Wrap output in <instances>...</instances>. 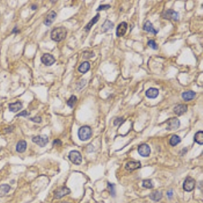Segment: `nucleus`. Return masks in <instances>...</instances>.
<instances>
[{
	"label": "nucleus",
	"mask_w": 203,
	"mask_h": 203,
	"mask_svg": "<svg viewBox=\"0 0 203 203\" xmlns=\"http://www.w3.org/2000/svg\"><path fill=\"white\" fill-rule=\"evenodd\" d=\"M67 29L64 26H59L54 29L51 33V38L55 41H61L67 37Z\"/></svg>",
	"instance_id": "obj_1"
},
{
	"label": "nucleus",
	"mask_w": 203,
	"mask_h": 203,
	"mask_svg": "<svg viewBox=\"0 0 203 203\" xmlns=\"http://www.w3.org/2000/svg\"><path fill=\"white\" fill-rule=\"evenodd\" d=\"M92 135V129L89 126L81 127L78 131V137L81 141H87L90 140Z\"/></svg>",
	"instance_id": "obj_2"
},
{
	"label": "nucleus",
	"mask_w": 203,
	"mask_h": 203,
	"mask_svg": "<svg viewBox=\"0 0 203 203\" xmlns=\"http://www.w3.org/2000/svg\"><path fill=\"white\" fill-rule=\"evenodd\" d=\"M69 158L73 164L76 165H79L82 162V156L77 150H72L69 152Z\"/></svg>",
	"instance_id": "obj_3"
},
{
	"label": "nucleus",
	"mask_w": 203,
	"mask_h": 203,
	"mask_svg": "<svg viewBox=\"0 0 203 203\" xmlns=\"http://www.w3.org/2000/svg\"><path fill=\"white\" fill-rule=\"evenodd\" d=\"M71 189H69V187H65V186L60 187L54 191V196L55 198L59 199V198H62L64 196H67L68 194H71Z\"/></svg>",
	"instance_id": "obj_4"
},
{
	"label": "nucleus",
	"mask_w": 203,
	"mask_h": 203,
	"mask_svg": "<svg viewBox=\"0 0 203 203\" xmlns=\"http://www.w3.org/2000/svg\"><path fill=\"white\" fill-rule=\"evenodd\" d=\"M32 141L33 142L35 143L37 145H38L40 147H45L49 142V138H48V135H40L34 137L32 139Z\"/></svg>",
	"instance_id": "obj_5"
},
{
	"label": "nucleus",
	"mask_w": 203,
	"mask_h": 203,
	"mask_svg": "<svg viewBox=\"0 0 203 203\" xmlns=\"http://www.w3.org/2000/svg\"><path fill=\"white\" fill-rule=\"evenodd\" d=\"M162 17L167 20H178L179 18V13L175 12L173 10L169 9L165 11L162 14Z\"/></svg>",
	"instance_id": "obj_6"
},
{
	"label": "nucleus",
	"mask_w": 203,
	"mask_h": 203,
	"mask_svg": "<svg viewBox=\"0 0 203 203\" xmlns=\"http://www.w3.org/2000/svg\"><path fill=\"white\" fill-rule=\"evenodd\" d=\"M179 125H180V121L177 118H171L167 121V126L166 129L168 131L175 130L179 128Z\"/></svg>",
	"instance_id": "obj_7"
},
{
	"label": "nucleus",
	"mask_w": 203,
	"mask_h": 203,
	"mask_svg": "<svg viewBox=\"0 0 203 203\" xmlns=\"http://www.w3.org/2000/svg\"><path fill=\"white\" fill-rule=\"evenodd\" d=\"M195 180L192 177H188L185 179L183 184V188L186 192H191L195 187Z\"/></svg>",
	"instance_id": "obj_8"
},
{
	"label": "nucleus",
	"mask_w": 203,
	"mask_h": 203,
	"mask_svg": "<svg viewBox=\"0 0 203 203\" xmlns=\"http://www.w3.org/2000/svg\"><path fill=\"white\" fill-rule=\"evenodd\" d=\"M138 151L140 156H143V157H148V156H150L151 150H150V146L148 144H143L139 146Z\"/></svg>",
	"instance_id": "obj_9"
},
{
	"label": "nucleus",
	"mask_w": 203,
	"mask_h": 203,
	"mask_svg": "<svg viewBox=\"0 0 203 203\" xmlns=\"http://www.w3.org/2000/svg\"><path fill=\"white\" fill-rule=\"evenodd\" d=\"M41 60L42 63L46 66H52L56 62L54 57L52 54H44L42 56V57L41 58Z\"/></svg>",
	"instance_id": "obj_10"
},
{
	"label": "nucleus",
	"mask_w": 203,
	"mask_h": 203,
	"mask_svg": "<svg viewBox=\"0 0 203 203\" xmlns=\"http://www.w3.org/2000/svg\"><path fill=\"white\" fill-rule=\"evenodd\" d=\"M127 30V23L125 22H122L118 25L117 30H116V35L117 37H123L126 33Z\"/></svg>",
	"instance_id": "obj_11"
},
{
	"label": "nucleus",
	"mask_w": 203,
	"mask_h": 203,
	"mask_svg": "<svg viewBox=\"0 0 203 203\" xmlns=\"http://www.w3.org/2000/svg\"><path fill=\"white\" fill-rule=\"evenodd\" d=\"M141 167H142V165L140 161H129L125 165V169L129 171H133L135 169H140Z\"/></svg>",
	"instance_id": "obj_12"
},
{
	"label": "nucleus",
	"mask_w": 203,
	"mask_h": 203,
	"mask_svg": "<svg viewBox=\"0 0 203 203\" xmlns=\"http://www.w3.org/2000/svg\"><path fill=\"white\" fill-rule=\"evenodd\" d=\"M56 13L54 11H51L47 15V16L45 17V20L43 21L44 24H45L46 26H50L52 23L54 22L56 18Z\"/></svg>",
	"instance_id": "obj_13"
},
{
	"label": "nucleus",
	"mask_w": 203,
	"mask_h": 203,
	"mask_svg": "<svg viewBox=\"0 0 203 203\" xmlns=\"http://www.w3.org/2000/svg\"><path fill=\"white\" fill-rule=\"evenodd\" d=\"M174 113L178 116H181L185 113L187 111V106L185 104H179L177 105L173 109Z\"/></svg>",
	"instance_id": "obj_14"
},
{
	"label": "nucleus",
	"mask_w": 203,
	"mask_h": 203,
	"mask_svg": "<svg viewBox=\"0 0 203 203\" xmlns=\"http://www.w3.org/2000/svg\"><path fill=\"white\" fill-rule=\"evenodd\" d=\"M158 90L156 88H149L146 92V96L147 98H150V99H154V98H157L158 96Z\"/></svg>",
	"instance_id": "obj_15"
},
{
	"label": "nucleus",
	"mask_w": 203,
	"mask_h": 203,
	"mask_svg": "<svg viewBox=\"0 0 203 203\" xmlns=\"http://www.w3.org/2000/svg\"><path fill=\"white\" fill-rule=\"evenodd\" d=\"M143 29H144V30L146 31L151 33H153L154 35L157 34L158 32V30H156L154 28L153 24H152V23L148 20L146 21V23H145L144 25V27H143Z\"/></svg>",
	"instance_id": "obj_16"
},
{
	"label": "nucleus",
	"mask_w": 203,
	"mask_h": 203,
	"mask_svg": "<svg viewBox=\"0 0 203 203\" xmlns=\"http://www.w3.org/2000/svg\"><path fill=\"white\" fill-rule=\"evenodd\" d=\"M22 102H20V101H18L16 102H14V103H11L9 104V109L11 112H13V113H16V112H18V111L22 109Z\"/></svg>",
	"instance_id": "obj_17"
},
{
	"label": "nucleus",
	"mask_w": 203,
	"mask_h": 203,
	"mask_svg": "<svg viewBox=\"0 0 203 203\" xmlns=\"http://www.w3.org/2000/svg\"><path fill=\"white\" fill-rule=\"evenodd\" d=\"M196 96V93L194 91L189 90L187 92H185L182 94V98L185 101H190L194 99Z\"/></svg>",
	"instance_id": "obj_18"
},
{
	"label": "nucleus",
	"mask_w": 203,
	"mask_h": 203,
	"mask_svg": "<svg viewBox=\"0 0 203 203\" xmlns=\"http://www.w3.org/2000/svg\"><path fill=\"white\" fill-rule=\"evenodd\" d=\"M26 146L27 144L24 140L19 141L16 147V151L19 152V153H22V152H24L26 150Z\"/></svg>",
	"instance_id": "obj_19"
},
{
	"label": "nucleus",
	"mask_w": 203,
	"mask_h": 203,
	"mask_svg": "<svg viewBox=\"0 0 203 203\" xmlns=\"http://www.w3.org/2000/svg\"><path fill=\"white\" fill-rule=\"evenodd\" d=\"M100 18V14H97L95 16L94 18H93L92 20H91L88 24L86 25V26L85 27V30L86 31H89L91 29V28L94 26V24H96V22H98V20H99Z\"/></svg>",
	"instance_id": "obj_20"
},
{
	"label": "nucleus",
	"mask_w": 203,
	"mask_h": 203,
	"mask_svg": "<svg viewBox=\"0 0 203 203\" xmlns=\"http://www.w3.org/2000/svg\"><path fill=\"white\" fill-rule=\"evenodd\" d=\"M90 69V64L88 62H84L79 66L78 71L81 73H86Z\"/></svg>",
	"instance_id": "obj_21"
},
{
	"label": "nucleus",
	"mask_w": 203,
	"mask_h": 203,
	"mask_svg": "<svg viewBox=\"0 0 203 203\" xmlns=\"http://www.w3.org/2000/svg\"><path fill=\"white\" fill-rule=\"evenodd\" d=\"M113 27H114V23L113 22H111V20H106L105 22H104V24L102 25V31L105 33L106 31H108V30L113 29Z\"/></svg>",
	"instance_id": "obj_22"
},
{
	"label": "nucleus",
	"mask_w": 203,
	"mask_h": 203,
	"mask_svg": "<svg viewBox=\"0 0 203 203\" xmlns=\"http://www.w3.org/2000/svg\"><path fill=\"white\" fill-rule=\"evenodd\" d=\"M162 192H159V191H154V192H152L151 194H150V199L154 201H156V202L159 201L160 199L162 198Z\"/></svg>",
	"instance_id": "obj_23"
},
{
	"label": "nucleus",
	"mask_w": 203,
	"mask_h": 203,
	"mask_svg": "<svg viewBox=\"0 0 203 203\" xmlns=\"http://www.w3.org/2000/svg\"><path fill=\"white\" fill-rule=\"evenodd\" d=\"M194 141L199 145L203 144V132L202 131H199L194 135Z\"/></svg>",
	"instance_id": "obj_24"
},
{
	"label": "nucleus",
	"mask_w": 203,
	"mask_h": 203,
	"mask_svg": "<svg viewBox=\"0 0 203 203\" xmlns=\"http://www.w3.org/2000/svg\"><path fill=\"white\" fill-rule=\"evenodd\" d=\"M180 142H181V138H179L178 135H172L171 139H170L169 144H171L172 146H177L179 143H180Z\"/></svg>",
	"instance_id": "obj_25"
},
{
	"label": "nucleus",
	"mask_w": 203,
	"mask_h": 203,
	"mask_svg": "<svg viewBox=\"0 0 203 203\" xmlns=\"http://www.w3.org/2000/svg\"><path fill=\"white\" fill-rule=\"evenodd\" d=\"M11 187L7 184L0 185V196H4L10 190Z\"/></svg>",
	"instance_id": "obj_26"
},
{
	"label": "nucleus",
	"mask_w": 203,
	"mask_h": 203,
	"mask_svg": "<svg viewBox=\"0 0 203 203\" xmlns=\"http://www.w3.org/2000/svg\"><path fill=\"white\" fill-rule=\"evenodd\" d=\"M77 98L76 96H74V95H73V96H71L70 98H69V100H68V102H67L68 106H69L70 108H73V107H74L75 103L77 102Z\"/></svg>",
	"instance_id": "obj_27"
},
{
	"label": "nucleus",
	"mask_w": 203,
	"mask_h": 203,
	"mask_svg": "<svg viewBox=\"0 0 203 203\" xmlns=\"http://www.w3.org/2000/svg\"><path fill=\"white\" fill-rule=\"evenodd\" d=\"M142 186L147 189H151L153 187V184L152 183V180L150 179H146V180L143 181Z\"/></svg>",
	"instance_id": "obj_28"
},
{
	"label": "nucleus",
	"mask_w": 203,
	"mask_h": 203,
	"mask_svg": "<svg viewBox=\"0 0 203 203\" xmlns=\"http://www.w3.org/2000/svg\"><path fill=\"white\" fill-rule=\"evenodd\" d=\"M148 46H150V48H151L153 50H157L158 49V45L156 44L154 40H149L148 42Z\"/></svg>",
	"instance_id": "obj_29"
},
{
	"label": "nucleus",
	"mask_w": 203,
	"mask_h": 203,
	"mask_svg": "<svg viewBox=\"0 0 203 203\" xmlns=\"http://www.w3.org/2000/svg\"><path fill=\"white\" fill-rule=\"evenodd\" d=\"M108 187L109 189H111V194L112 196H115V185L112 184L111 183H108Z\"/></svg>",
	"instance_id": "obj_30"
},
{
	"label": "nucleus",
	"mask_w": 203,
	"mask_h": 203,
	"mask_svg": "<svg viewBox=\"0 0 203 203\" xmlns=\"http://www.w3.org/2000/svg\"><path fill=\"white\" fill-rule=\"evenodd\" d=\"M111 7L110 5H100L99 7H98V9H96V11L99 12L102 10H106L109 9Z\"/></svg>",
	"instance_id": "obj_31"
},
{
	"label": "nucleus",
	"mask_w": 203,
	"mask_h": 203,
	"mask_svg": "<svg viewBox=\"0 0 203 203\" xmlns=\"http://www.w3.org/2000/svg\"><path fill=\"white\" fill-rule=\"evenodd\" d=\"M31 121H33L35 122V123H39L41 122V118L40 117H33V118H31Z\"/></svg>",
	"instance_id": "obj_32"
},
{
	"label": "nucleus",
	"mask_w": 203,
	"mask_h": 203,
	"mask_svg": "<svg viewBox=\"0 0 203 203\" xmlns=\"http://www.w3.org/2000/svg\"><path fill=\"white\" fill-rule=\"evenodd\" d=\"M30 113H28L26 111H24L22 112H21V113H18V115H16V117H26V116L29 115Z\"/></svg>",
	"instance_id": "obj_33"
},
{
	"label": "nucleus",
	"mask_w": 203,
	"mask_h": 203,
	"mask_svg": "<svg viewBox=\"0 0 203 203\" xmlns=\"http://www.w3.org/2000/svg\"><path fill=\"white\" fill-rule=\"evenodd\" d=\"M53 145L54 146H61L62 145V142L60 140H55L53 142Z\"/></svg>",
	"instance_id": "obj_34"
},
{
	"label": "nucleus",
	"mask_w": 203,
	"mask_h": 203,
	"mask_svg": "<svg viewBox=\"0 0 203 203\" xmlns=\"http://www.w3.org/2000/svg\"><path fill=\"white\" fill-rule=\"evenodd\" d=\"M167 194L168 197H169V198H171V197H172V196H173V191H172V190H170V191H169V192H167Z\"/></svg>",
	"instance_id": "obj_35"
},
{
	"label": "nucleus",
	"mask_w": 203,
	"mask_h": 203,
	"mask_svg": "<svg viewBox=\"0 0 203 203\" xmlns=\"http://www.w3.org/2000/svg\"><path fill=\"white\" fill-rule=\"evenodd\" d=\"M31 7H32V10H36L37 7V6L36 5H33Z\"/></svg>",
	"instance_id": "obj_36"
},
{
	"label": "nucleus",
	"mask_w": 203,
	"mask_h": 203,
	"mask_svg": "<svg viewBox=\"0 0 203 203\" xmlns=\"http://www.w3.org/2000/svg\"><path fill=\"white\" fill-rule=\"evenodd\" d=\"M62 203H70V202H62Z\"/></svg>",
	"instance_id": "obj_37"
}]
</instances>
